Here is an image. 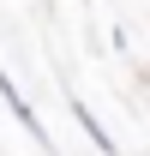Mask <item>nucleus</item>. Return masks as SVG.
<instances>
[{"instance_id": "obj_1", "label": "nucleus", "mask_w": 150, "mask_h": 156, "mask_svg": "<svg viewBox=\"0 0 150 156\" xmlns=\"http://www.w3.org/2000/svg\"><path fill=\"white\" fill-rule=\"evenodd\" d=\"M0 102L12 108V120H18V126H24V138H36L42 150H54V138H48V126H42V114H36V108H30V102H24V90H18V84H12V72H6V66H0Z\"/></svg>"}, {"instance_id": "obj_2", "label": "nucleus", "mask_w": 150, "mask_h": 156, "mask_svg": "<svg viewBox=\"0 0 150 156\" xmlns=\"http://www.w3.org/2000/svg\"><path fill=\"white\" fill-rule=\"evenodd\" d=\"M72 120L84 126V138H90V144H96L102 156H120V144H114V138H108V126H102V120L90 114V102H84V96H72Z\"/></svg>"}]
</instances>
